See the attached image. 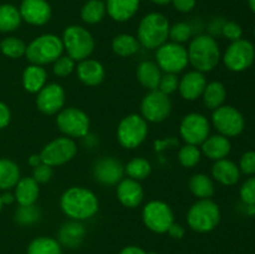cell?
<instances>
[{
    "mask_svg": "<svg viewBox=\"0 0 255 254\" xmlns=\"http://www.w3.org/2000/svg\"><path fill=\"white\" fill-rule=\"evenodd\" d=\"M254 35H255V27H254Z\"/></svg>",
    "mask_w": 255,
    "mask_h": 254,
    "instance_id": "cell-57",
    "label": "cell"
},
{
    "mask_svg": "<svg viewBox=\"0 0 255 254\" xmlns=\"http://www.w3.org/2000/svg\"><path fill=\"white\" fill-rule=\"evenodd\" d=\"M27 254H62L59 242L49 237H39L27 247Z\"/></svg>",
    "mask_w": 255,
    "mask_h": 254,
    "instance_id": "cell-35",
    "label": "cell"
},
{
    "mask_svg": "<svg viewBox=\"0 0 255 254\" xmlns=\"http://www.w3.org/2000/svg\"><path fill=\"white\" fill-rule=\"evenodd\" d=\"M39 183L32 177L20 178L15 186V199L20 206H32L39 198Z\"/></svg>",
    "mask_w": 255,
    "mask_h": 254,
    "instance_id": "cell-24",
    "label": "cell"
},
{
    "mask_svg": "<svg viewBox=\"0 0 255 254\" xmlns=\"http://www.w3.org/2000/svg\"><path fill=\"white\" fill-rule=\"evenodd\" d=\"M62 212L75 221L94 217L99 211V199L95 193L84 187H71L60 198Z\"/></svg>",
    "mask_w": 255,
    "mask_h": 254,
    "instance_id": "cell-1",
    "label": "cell"
},
{
    "mask_svg": "<svg viewBox=\"0 0 255 254\" xmlns=\"http://www.w3.org/2000/svg\"><path fill=\"white\" fill-rule=\"evenodd\" d=\"M172 102L168 95H164L159 90H151L143 97L141 104L142 117L149 122L164 121L169 116Z\"/></svg>",
    "mask_w": 255,
    "mask_h": 254,
    "instance_id": "cell-14",
    "label": "cell"
},
{
    "mask_svg": "<svg viewBox=\"0 0 255 254\" xmlns=\"http://www.w3.org/2000/svg\"><path fill=\"white\" fill-rule=\"evenodd\" d=\"M2 206H4V204H2V201H1V196H0V211H1Z\"/></svg>",
    "mask_w": 255,
    "mask_h": 254,
    "instance_id": "cell-55",
    "label": "cell"
},
{
    "mask_svg": "<svg viewBox=\"0 0 255 254\" xmlns=\"http://www.w3.org/2000/svg\"><path fill=\"white\" fill-rule=\"evenodd\" d=\"M142 219L147 228L156 233H166L174 223L171 207L162 201L148 202L142 211Z\"/></svg>",
    "mask_w": 255,
    "mask_h": 254,
    "instance_id": "cell-10",
    "label": "cell"
},
{
    "mask_svg": "<svg viewBox=\"0 0 255 254\" xmlns=\"http://www.w3.org/2000/svg\"><path fill=\"white\" fill-rule=\"evenodd\" d=\"M139 0H107L106 11L116 21H127L137 12Z\"/></svg>",
    "mask_w": 255,
    "mask_h": 254,
    "instance_id": "cell-25",
    "label": "cell"
},
{
    "mask_svg": "<svg viewBox=\"0 0 255 254\" xmlns=\"http://www.w3.org/2000/svg\"><path fill=\"white\" fill-rule=\"evenodd\" d=\"M120 254H147V253L143 251V249L139 248V247L129 246L122 249V251L120 252Z\"/></svg>",
    "mask_w": 255,
    "mask_h": 254,
    "instance_id": "cell-50",
    "label": "cell"
},
{
    "mask_svg": "<svg viewBox=\"0 0 255 254\" xmlns=\"http://www.w3.org/2000/svg\"><path fill=\"white\" fill-rule=\"evenodd\" d=\"M255 59L254 45L251 41L239 39L233 41L227 49L223 61L229 70L236 72L244 71L253 65Z\"/></svg>",
    "mask_w": 255,
    "mask_h": 254,
    "instance_id": "cell-11",
    "label": "cell"
},
{
    "mask_svg": "<svg viewBox=\"0 0 255 254\" xmlns=\"http://www.w3.org/2000/svg\"><path fill=\"white\" fill-rule=\"evenodd\" d=\"M137 37L143 47L158 49L169 37L168 19L159 12L147 14L139 22Z\"/></svg>",
    "mask_w": 255,
    "mask_h": 254,
    "instance_id": "cell-3",
    "label": "cell"
},
{
    "mask_svg": "<svg viewBox=\"0 0 255 254\" xmlns=\"http://www.w3.org/2000/svg\"><path fill=\"white\" fill-rule=\"evenodd\" d=\"M248 4H249V7H251L252 11L255 14V0H248Z\"/></svg>",
    "mask_w": 255,
    "mask_h": 254,
    "instance_id": "cell-54",
    "label": "cell"
},
{
    "mask_svg": "<svg viewBox=\"0 0 255 254\" xmlns=\"http://www.w3.org/2000/svg\"><path fill=\"white\" fill-rule=\"evenodd\" d=\"M157 65L167 74H178L188 65V51L177 42H164L157 49Z\"/></svg>",
    "mask_w": 255,
    "mask_h": 254,
    "instance_id": "cell-8",
    "label": "cell"
},
{
    "mask_svg": "<svg viewBox=\"0 0 255 254\" xmlns=\"http://www.w3.org/2000/svg\"><path fill=\"white\" fill-rule=\"evenodd\" d=\"M231 148L232 146L228 137L223 136V134H214V136L208 137L202 143V152L208 158L214 159V161L226 158L231 152Z\"/></svg>",
    "mask_w": 255,
    "mask_h": 254,
    "instance_id": "cell-23",
    "label": "cell"
},
{
    "mask_svg": "<svg viewBox=\"0 0 255 254\" xmlns=\"http://www.w3.org/2000/svg\"><path fill=\"white\" fill-rule=\"evenodd\" d=\"M167 232H168L172 238L176 239H181L184 236V228L178 223H172V226L169 227Z\"/></svg>",
    "mask_w": 255,
    "mask_h": 254,
    "instance_id": "cell-49",
    "label": "cell"
},
{
    "mask_svg": "<svg viewBox=\"0 0 255 254\" xmlns=\"http://www.w3.org/2000/svg\"><path fill=\"white\" fill-rule=\"evenodd\" d=\"M77 76L87 86H97L105 77V69L96 60L85 59L77 65Z\"/></svg>",
    "mask_w": 255,
    "mask_h": 254,
    "instance_id": "cell-21",
    "label": "cell"
},
{
    "mask_svg": "<svg viewBox=\"0 0 255 254\" xmlns=\"http://www.w3.org/2000/svg\"><path fill=\"white\" fill-rule=\"evenodd\" d=\"M117 198L127 208H136L143 199V189L136 179H121L117 186Z\"/></svg>",
    "mask_w": 255,
    "mask_h": 254,
    "instance_id": "cell-20",
    "label": "cell"
},
{
    "mask_svg": "<svg viewBox=\"0 0 255 254\" xmlns=\"http://www.w3.org/2000/svg\"><path fill=\"white\" fill-rule=\"evenodd\" d=\"M178 159L181 164L187 168H192L201 161V151L194 144H188L182 147L178 152Z\"/></svg>",
    "mask_w": 255,
    "mask_h": 254,
    "instance_id": "cell-38",
    "label": "cell"
},
{
    "mask_svg": "<svg viewBox=\"0 0 255 254\" xmlns=\"http://www.w3.org/2000/svg\"><path fill=\"white\" fill-rule=\"evenodd\" d=\"M214 127L226 137H236L244 129V117L241 112L232 106H221L214 110L212 115Z\"/></svg>",
    "mask_w": 255,
    "mask_h": 254,
    "instance_id": "cell-13",
    "label": "cell"
},
{
    "mask_svg": "<svg viewBox=\"0 0 255 254\" xmlns=\"http://www.w3.org/2000/svg\"><path fill=\"white\" fill-rule=\"evenodd\" d=\"M174 9L181 12H189L196 6V0H172Z\"/></svg>",
    "mask_w": 255,
    "mask_h": 254,
    "instance_id": "cell-47",
    "label": "cell"
},
{
    "mask_svg": "<svg viewBox=\"0 0 255 254\" xmlns=\"http://www.w3.org/2000/svg\"><path fill=\"white\" fill-rule=\"evenodd\" d=\"M239 193L247 206H255V177H251L244 182Z\"/></svg>",
    "mask_w": 255,
    "mask_h": 254,
    "instance_id": "cell-42",
    "label": "cell"
},
{
    "mask_svg": "<svg viewBox=\"0 0 255 254\" xmlns=\"http://www.w3.org/2000/svg\"><path fill=\"white\" fill-rule=\"evenodd\" d=\"M189 189L198 198H209L214 193V184L208 176L203 173H197L189 179Z\"/></svg>",
    "mask_w": 255,
    "mask_h": 254,
    "instance_id": "cell-32",
    "label": "cell"
},
{
    "mask_svg": "<svg viewBox=\"0 0 255 254\" xmlns=\"http://www.w3.org/2000/svg\"><path fill=\"white\" fill-rule=\"evenodd\" d=\"M54 171L52 167L49 164L41 163L39 166L34 167V172H32V178L37 182V183H46L51 179Z\"/></svg>",
    "mask_w": 255,
    "mask_h": 254,
    "instance_id": "cell-45",
    "label": "cell"
},
{
    "mask_svg": "<svg viewBox=\"0 0 255 254\" xmlns=\"http://www.w3.org/2000/svg\"><path fill=\"white\" fill-rule=\"evenodd\" d=\"M77 152L76 143L70 137H57L42 148L40 157L42 163L49 166H61L71 161Z\"/></svg>",
    "mask_w": 255,
    "mask_h": 254,
    "instance_id": "cell-12",
    "label": "cell"
},
{
    "mask_svg": "<svg viewBox=\"0 0 255 254\" xmlns=\"http://www.w3.org/2000/svg\"><path fill=\"white\" fill-rule=\"evenodd\" d=\"M62 44L67 55L75 61L87 59L95 49V40L91 32L79 25H71L65 29Z\"/></svg>",
    "mask_w": 255,
    "mask_h": 254,
    "instance_id": "cell-6",
    "label": "cell"
},
{
    "mask_svg": "<svg viewBox=\"0 0 255 254\" xmlns=\"http://www.w3.org/2000/svg\"><path fill=\"white\" fill-rule=\"evenodd\" d=\"M148 133L146 120L136 114L128 115L117 127V139L125 148H136L144 141Z\"/></svg>",
    "mask_w": 255,
    "mask_h": 254,
    "instance_id": "cell-7",
    "label": "cell"
},
{
    "mask_svg": "<svg viewBox=\"0 0 255 254\" xmlns=\"http://www.w3.org/2000/svg\"><path fill=\"white\" fill-rule=\"evenodd\" d=\"M27 162H29V164L31 167H36V166H39V164L42 163L40 154H31V156L29 157V161Z\"/></svg>",
    "mask_w": 255,
    "mask_h": 254,
    "instance_id": "cell-51",
    "label": "cell"
},
{
    "mask_svg": "<svg viewBox=\"0 0 255 254\" xmlns=\"http://www.w3.org/2000/svg\"><path fill=\"white\" fill-rule=\"evenodd\" d=\"M192 36V29L186 22H177L173 26H169V37L172 41L181 44L187 41Z\"/></svg>",
    "mask_w": 255,
    "mask_h": 254,
    "instance_id": "cell-40",
    "label": "cell"
},
{
    "mask_svg": "<svg viewBox=\"0 0 255 254\" xmlns=\"http://www.w3.org/2000/svg\"><path fill=\"white\" fill-rule=\"evenodd\" d=\"M222 34L227 37L228 40H231L232 42L237 41V40L242 39V35H243V29H242L241 25L236 21H228L222 26Z\"/></svg>",
    "mask_w": 255,
    "mask_h": 254,
    "instance_id": "cell-44",
    "label": "cell"
},
{
    "mask_svg": "<svg viewBox=\"0 0 255 254\" xmlns=\"http://www.w3.org/2000/svg\"><path fill=\"white\" fill-rule=\"evenodd\" d=\"M212 174L219 183L224 186H233L239 181L241 169L234 162L223 158L216 161L212 168Z\"/></svg>",
    "mask_w": 255,
    "mask_h": 254,
    "instance_id": "cell-22",
    "label": "cell"
},
{
    "mask_svg": "<svg viewBox=\"0 0 255 254\" xmlns=\"http://www.w3.org/2000/svg\"><path fill=\"white\" fill-rule=\"evenodd\" d=\"M85 227L80 222H67L60 228L59 241L69 248L80 246L85 237Z\"/></svg>",
    "mask_w": 255,
    "mask_h": 254,
    "instance_id": "cell-28",
    "label": "cell"
},
{
    "mask_svg": "<svg viewBox=\"0 0 255 254\" xmlns=\"http://www.w3.org/2000/svg\"><path fill=\"white\" fill-rule=\"evenodd\" d=\"M206 86L207 80L204 77L203 72H199L196 70V71L187 72L182 77L178 85V90L179 94L184 100L193 101V100H197L203 95Z\"/></svg>",
    "mask_w": 255,
    "mask_h": 254,
    "instance_id": "cell-19",
    "label": "cell"
},
{
    "mask_svg": "<svg viewBox=\"0 0 255 254\" xmlns=\"http://www.w3.org/2000/svg\"><path fill=\"white\" fill-rule=\"evenodd\" d=\"M0 51L11 59H19L26 51V45L17 37H6L0 42Z\"/></svg>",
    "mask_w": 255,
    "mask_h": 254,
    "instance_id": "cell-37",
    "label": "cell"
},
{
    "mask_svg": "<svg viewBox=\"0 0 255 254\" xmlns=\"http://www.w3.org/2000/svg\"><path fill=\"white\" fill-rule=\"evenodd\" d=\"M20 179L19 166L7 158L0 159V189H10Z\"/></svg>",
    "mask_w": 255,
    "mask_h": 254,
    "instance_id": "cell-29",
    "label": "cell"
},
{
    "mask_svg": "<svg viewBox=\"0 0 255 254\" xmlns=\"http://www.w3.org/2000/svg\"><path fill=\"white\" fill-rule=\"evenodd\" d=\"M179 132L187 143L198 146L209 137V122L206 116L193 112L182 120Z\"/></svg>",
    "mask_w": 255,
    "mask_h": 254,
    "instance_id": "cell-15",
    "label": "cell"
},
{
    "mask_svg": "<svg viewBox=\"0 0 255 254\" xmlns=\"http://www.w3.org/2000/svg\"><path fill=\"white\" fill-rule=\"evenodd\" d=\"M151 163L146 158H142V157H136V158L131 159L127 163V166L125 167V172L128 174L129 178L136 179V181L147 178L151 174Z\"/></svg>",
    "mask_w": 255,
    "mask_h": 254,
    "instance_id": "cell-36",
    "label": "cell"
},
{
    "mask_svg": "<svg viewBox=\"0 0 255 254\" xmlns=\"http://www.w3.org/2000/svg\"><path fill=\"white\" fill-rule=\"evenodd\" d=\"M147 254H156V253H153V252H151V253H147Z\"/></svg>",
    "mask_w": 255,
    "mask_h": 254,
    "instance_id": "cell-56",
    "label": "cell"
},
{
    "mask_svg": "<svg viewBox=\"0 0 255 254\" xmlns=\"http://www.w3.org/2000/svg\"><path fill=\"white\" fill-rule=\"evenodd\" d=\"M151 1L154 2V4H157V5H167V4H169L172 0H151Z\"/></svg>",
    "mask_w": 255,
    "mask_h": 254,
    "instance_id": "cell-53",
    "label": "cell"
},
{
    "mask_svg": "<svg viewBox=\"0 0 255 254\" xmlns=\"http://www.w3.org/2000/svg\"><path fill=\"white\" fill-rule=\"evenodd\" d=\"M19 9L10 4L0 5V31L10 32L16 30L21 24Z\"/></svg>",
    "mask_w": 255,
    "mask_h": 254,
    "instance_id": "cell-30",
    "label": "cell"
},
{
    "mask_svg": "<svg viewBox=\"0 0 255 254\" xmlns=\"http://www.w3.org/2000/svg\"><path fill=\"white\" fill-rule=\"evenodd\" d=\"M46 77V71L40 65H30L24 70L22 85L27 92L36 94L45 86Z\"/></svg>",
    "mask_w": 255,
    "mask_h": 254,
    "instance_id": "cell-27",
    "label": "cell"
},
{
    "mask_svg": "<svg viewBox=\"0 0 255 254\" xmlns=\"http://www.w3.org/2000/svg\"><path fill=\"white\" fill-rule=\"evenodd\" d=\"M56 124L60 131L69 137H85L89 133V116L76 107L61 110L56 117Z\"/></svg>",
    "mask_w": 255,
    "mask_h": 254,
    "instance_id": "cell-9",
    "label": "cell"
},
{
    "mask_svg": "<svg viewBox=\"0 0 255 254\" xmlns=\"http://www.w3.org/2000/svg\"><path fill=\"white\" fill-rule=\"evenodd\" d=\"M75 69V60H72L69 55L60 56L56 61L54 62V74L59 77H66L74 71Z\"/></svg>",
    "mask_w": 255,
    "mask_h": 254,
    "instance_id": "cell-41",
    "label": "cell"
},
{
    "mask_svg": "<svg viewBox=\"0 0 255 254\" xmlns=\"http://www.w3.org/2000/svg\"><path fill=\"white\" fill-rule=\"evenodd\" d=\"M178 77L176 76V74H164L162 75L161 81H159L158 90L161 92H163L164 95H171L172 92L176 91L178 89Z\"/></svg>",
    "mask_w": 255,
    "mask_h": 254,
    "instance_id": "cell-43",
    "label": "cell"
},
{
    "mask_svg": "<svg viewBox=\"0 0 255 254\" xmlns=\"http://www.w3.org/2000/svg\"><path fill=\"white\" fill-rule=\"evenodd\" d=\"M226 96L227 91L224 85L219 81H213L207 84L203 92V101L208 109L216 110L223 105Z\"/></svg>",
    "mask_w": 255,
    "mask_h": 254,
    "instance_id": "cell-31",
    "label": "cell"
},
{
    "mask_svg": "<svg viewBox=\"0 0 255 254\" xmlns=\"http://www.w3.org/2000/svg\"><path fill=\"white\" fill-rule=\"evenodd\" d=\"M112 50L120 56H131L139 50V41L129 34L117 35L112 41Z\"/></svg>",
    "mask_w": 255,
    "mask_h": 254,
    "instance_id": "cell-33",
    "label": "cell"
},
{
    "mask_svg": "<svg viewBox=\"0 0 255 254\" xmlns=\"http://www.w3.org/2000/svg\"><path fill=\"white\" fill-rule=\"evenodd\" d=\"M106 14V4L102 0H89L81 9V19L87 24H97Z\"/></svg>",
    "mask_w": 255,
    "mask_h": 254,
    "instance_id": "cell-34",
    "label": "cell"
},
{
    "mask_svg": "<svg viewBox=\"0 0 255 254\" xmlns=\"http://www.w3.org/2000/svg\"><path fill=\"white\" fill-rule=\"evenodd\" d=\"M65 104V91L59 84L45 85L39 91L36 105L45 115H55L60 112Z\"/></svg>",
    "mask_w": 255,
    "mask_h": 254,
    "instance_id": "cell-16",
    "label": "cell"
},
{
    "mask_svg": "<svg viewBox=\"0 0 255 254\" xmlns=\"http://www.w3.org/2000/svg\"><path fill=\"white\" fill-rule=\"evenodd\" d=\"M15 196H12L11 193H5L1 196V201L2 204H11L14 202Z\"/></svg>",
    "mask_w": 255,
    "mask_h": 254,
    "instance_id": "cell-52",
    "label": "cell"
},
{
    "mask_svg": "<svg viewBox=\"0 0 255 254\" xmlns=\"http://www.w3.org/2000/svg\"><path fill=\"white\" fill-rule=\"evenodd\" d=\"M239 169L246 174L255 173V152L249 151L242 156L239 162Z\"/></svg>",
    "mask_w": 255,
    "mask_h": 254,
    "instance_id": "cell-46",
    "label": "cell"
},
{
    "mask_svg": "<svg viewBox=\"0 0 255 254\" xmlns=\"http://www.w3.org/2000/svg\"><path fill=\"white\" fill-rule=\"evenodd\" d=\"M64 51V44L60 37L45 34L32 40L26 46L25 56L32 65H45L55 62Z\"/></svg>",
    "mask_w": 255,
    "mask_h": 254,
    "instance_id": "cell-4",
    "label": "cell"
},
{
    "mask_svg": "<svg viewBox=\"0 0 255 254\" xmlns=\"http://www.w3.org/2000/svg\"><path fill=\"white\" fill-rule=\"evenodd\" d=\"M221 59L219 45L209 35L196 36L188 47V60L192 66L199 72L212 71Z\"/></svg>",
    "mask_w": 255,
    "mask_h": 254,
    "instance_id": "cell-2",
    "label": "cell"
},
{
    "mask_svg": "<svg viewBox=\"0 0 255 254\" xmlns=\"http://www.w3.org/2000/svg\"><path fill=\"white\" fill-rule=\"evenodd\" d=\"M137 80L143 87L151 90H158L159 81H161V69L158 65L152 61H143L137 66Z\"/></svg>",
    "mask_w": 255,
    "mask_h": 254,
    "instance_id": "cell-26",
    "label": "cell"
},
{
    "mask_svg": "<svg viewBox=\"0 0 255 254\" xmlns=\"http://www.w3.org/2000/svg\"><path fill=\"white\" fill-rule=\"evenodd\" d=\"M10 110L5 104L0 102V129L5 128L10 122Z\"/></svg>",
    "mask_w": 255,
    "mask_h": 254,
    "instance_id": "cell-48",
    "label": "cell"
},
{
    "mask_svg": "<svg viewBox=\"0 0 255 254\" xmlns=\"http://www.w3.org/2000/svg\"><path fill=\"white\" fill-rule=\"evenodd\" d=\"M19 11L22 20L37 26L46 24L51 17V7L46 0H22Z\"/></svg>",
    "mask_w": 255,
    "mask_h": 254,
    "instance_id": "cell-18",
    "label": "cell"
},
{
    "mask_svg": "<svg viewBox=\"0 0 255 254\" xmlns=\"http://www.w3.org/2000/svg\"><path fill=\"white\" fill-rule=\"evenodd\" d=\"M40 219L39 208L32 206H20L15 212V221L21 226H30Z\"/></svg>",
    "mask_w": 255,
    "mask_h": 254,
    "instance_id": "cell-39",
    "label": "cell"
},
{
    "mask_svg": "<svg viewBox=\"0 0 255 254\" xmlns=\"http://www.w3.org/2000/svg\"><path fill=\"white\" fill-rule=\"evenodd\" d=\"M124 164L112 157H102L94 164L95 179L102 184H117L124 177Z\"/></svg>",
    "mask_w": 255,
    "mask_h": 254,
    "instance_id": "cell-17",
    "label": "cell"
},
{
    "mask_svg": "<svg viewBox=\"0 0 255 254\" xmlns=\"http://www.w3.org/2000/svg\"><path fill=\"white\" fill-rule=\"evenodd\" d=\"M221 221V211L218 204L209 198L199 199L189 208L187 213V223L193 231L207 233L216 228Z\"/></svg>",
    "mask_w": 255,
    "mask_h": 254,
    "instance_id": "cell-5",
    "label": "cell"
}]
</instances>
